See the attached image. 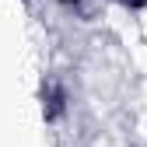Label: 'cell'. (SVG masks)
I'll use <instances>...</instances> for the list:
<instances>
[{
	"instance_id": "6da1fadb",
	"label": "cell",
	"mask_w": 147,
	"mask_h": 147,
	"mask_svg": "<svg viewBox=\"0 0 147 147\" xmlns=\"http://www.w3.org/2000/svg\"><path fill=\"white\" fill-rule=\"evenodd\" d=\"M63 112H67V88H63L56 77L42 81V116H46L49 123H56Z\"/></svg>"
},
{
	"instance_id": "7a4b0ae2",
	"label": "cell",
	"mask_w": 147,
	"mask_h": 147,
	"mask_svg": "<svg viewBox=\"0 0 147 147\" xmlns=\"http://www.w3.org/2000/svg\"><path fill=\"white\" fill-rule=\"evenodd\" d=\"M67 11H74L77 18H91V0H60Z\"/></svg>"
},
{
	"instance_id": "3957f363",
	"label": "cell",
	"mask_w": 147,
	"mask_h": 147,
	"mask_svg": "<svg viewBox=\"0 0 147 147\" xmlns=\"http://www.w3.org/2000/svg\"><path fill=\"white\" fill-rule=\"evenodd\" d=\"M112 4H119V7H126V11H144L147 0H112Z\"/></svg>"
}]
</instances>
